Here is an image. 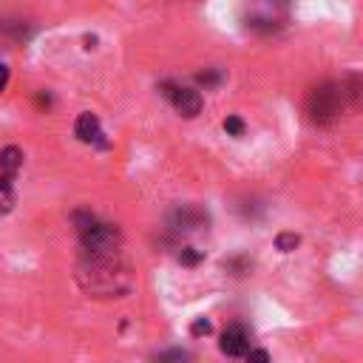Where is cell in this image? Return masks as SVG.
Instances as JSON below:
<instances>
[{"mask_svg":"<svg viewBox=\"0 0 363 363\" xmlns=\"http://www.w3.org/2000/svg\"><path fill=\"white\" fill-rule=\"evenodd\" d=\"M343 88L340 82H320L318 88H312L309 94V102H306V111L312 116V122L318 125H329L340 116V108H343Z\"/></svg>","mask_w":363,"mask_h":363,"instance_id":"6da1fadb","label":"cell"},{"mask_svg":"<svg viewBox=\"0 0 363 363\" xmlns=\"http://www.w3.org/2000/svg\"><path fill=\"white\" fill-rule=\"evenodd\" d=\"M82 250L88 252V258H116L119 250V230L111 224L96 221L94 227H88L82 233Z\"/></svg>","mask_w":363,"mask_h":363,"instance_id":"7a4b0ae2","label":"cell"},{"mask_svg":"<svg viewBox=\"0 0 363 363\" xmlns=\"http://www.w3.org/2000/svg\"><path fill=\"white\" fill-rule=\"evenodd\" d=\"M218 346H221L224 354L241 357V354L250 352V335H247L244 326H227V329L221 332V343H218Z\"/></svg>","mask_w":363,"mask_h":363,"instance_id":"3957f363","label":"cell"},{"mask_svg":"<svg viewBox=\"0 0 363 363\" xmlns=\"http://www.w3.org/2000/svg\"><path fill=\"white\" fill-rule=\"evenodd\" d=\"M173 105H176V111L182 113V116H196L199 111H201V94L199 91H193V88H179L176 94H173Z\"/></svg>","mask_w":363,"mask_h":363,"instance_id":"277c9868","label":"cell"},{"mask_svg":"<svg viewBox=\"0 0 363 363\" xmlns=\"http://www.w3.org/2000/svg\"><path fill=\"white\" fill-rule=\"evenodd\" d=\"M74 133L79 142H102V128H99V119L94 113H79L77 116V125H74Z\"/></svg>","mask_w":363,"mask_h":363,"instance_id":"5b68a950","label":"cell"},{"mask_svg":"<svg viewBox=\"0 0 363 363\" xmlns=\"http://www.w3.org/2000/svg\"><path fill=\"white\" fill-rule=\"evenodd\" d=\"M173 224L179 227V230H196V227H201V224H207V213H201L199 207H179L176 213H173Z\"/></svg>","mask_w":363,"mask_h":363,"instance_id":"8992f818","label":"cell"},{"mask_svg":"<svg viewBox=\"0 0 363 363\" xmlns=\"http://www.w3.org/2000/svg\"><path fill=\"white\" fill-rule=\"evenodd\" d=\"M20 164H23V150H20V147L9 145V147L0 150V170H3L6 176H14V173L20 170Z\"/></svg>","mask_w":363,"mask_h":363,"instance_id":"52a82bcc","label":"cell"},{"mask_svg":"<svg viewBox=\"0 0 363 363\" xmlns=\"http://www.w3.org/2000/svg\"><path fill=\"white\" fill-rule=\"evenodd\" d=\"M343 88V99L352 108H363V77H349L346 82H340Z\"/></svg>","mask_w":363,"mask_h":363,"instance_id":"ba28073f","label":"cell"},{"mask_svg":"<svg viewBox=\"0 0 363 363\" xmlns=\"http://www.w3.org/2000/svg\"><path fill=\"white\" fill-rule=\"evenodd\" d=\"M14 207V187L9 176H0V213H9Z\"/></svg>","mask_w":363,"mask_h":363,"instance_id":"9c48e42d","label":"cell"},{"mask_svg":"<svg viewBox=\"0 0 363 363\" xmlns=\"http://www.w3.org/2000/svg\"><path fill=\"white\" fill-rule=\"evenodd\" d=\"M153 363H190V354L182 352V349H167V352L156 354Z\"/></svg>","mask_w":363,"mask_h":363,"instance_id":"30bf717a","label":"cell"},{"mask_svg":"<svg viewBox=\"0 0 363 363\" xmlns=\"http://www.w3.org/2000/svg\"><path fill=\"white\" fill-rule=\"evenodd\" d=\"M301 244V238L295 235V233H281L278 238H275V247L281 250V252H289V250H295Z\"/></svg>","mask_w":363,"mask_h":363,"instance_id":"8fae6325","label":"cell"},{"mask_svg":"<svg viewBox=\"0 0 363 363\" xmlns=\"http://www.w3.org/2000/svg\"><path fill=\"white\" fill-rule=\"evenodd\" d=\"M224 130L233 133V136H241V133H244V122H241L238 116H227V119H224Z\"/></svg>","mask_w":363,"mask_h":363,"instance_id":"7c38bea8","label":"cell"},{"mask_svg":"<svg viewBox=\"0 0 363 363\" xmlns=\"http://www.w3.org/2000/svg\"><path fill=\"white\" fill-rule=\"evenodd\" d=\"M179 261H182V264H190V267H193V264H199V261H201V252H196L193 247H184V250L179 252Z\"/></svg>","mask_w":363,"mask_h":363,"instance_id":"4fadbf2b","label":"cell"},{"mask_svg":"<svg viewBox=\"0 0 363 363\" xmlns=\"http://www.w3.org/2000/svg\"><path fill=\"white\" fill-rule=\"evenodd\" d=\"M247 363H269L267 349H250L247 352Z\"/></svg>","mask_w":363,"mask_h":363,"instance_id":"5bb4252c","label":"cell"},{"mask_svg":"<svg viewBox=\"0 0 363 363\" xmlns=\"http://www.w3.org/2000/svg\"><path fill=\"white\" fill-rule=\"evenodd\" d=\"M190 332H193V335H207V332H210V320L199 318V320H196V323L190 326Z\"/></svg>","mask_w":363,"mask_h":363,"instance_id":"9a60e30c","label":"cell"},{"mask_svg":"<svg viewBox=\"0 0 363 363\" xmlns=\"http://www.w3.org/2000/svg\"><path fill=\"white\" fill-rule=\"evenodd\" d=\"M199 82H204V85H213V82H218V74H199Z\"/></svg>","mask_w":363,"mask_h":363,"instance_id":"2e32d148","label":"cell"},{"mask_svg":"<svg viewBox=\"0 0 363 363\" xmlns=\"http://www.w3.org/2000/svg\"><path fill=\"white\" fill-rule=\"evenodd\" d=\"M6 82H9V68H6V65H0V91L6 88Z\"/></svg>","mask_w":363,"mask_h":363,"instance_id":"e0dca14e","label":"cell"}]
</instances>
